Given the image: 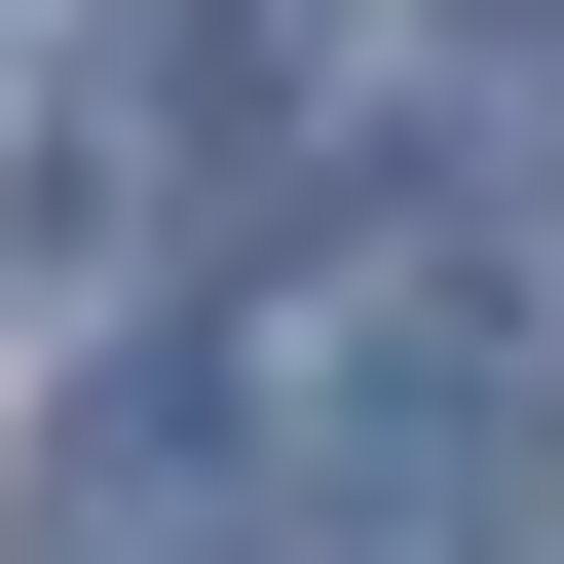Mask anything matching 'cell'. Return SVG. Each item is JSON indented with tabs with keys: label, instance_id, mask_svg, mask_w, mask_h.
I'll return each mask as SVG.
<instances>
[{
	"label": "cell",
	"instance_id": "6da1fadb",
	"mask_svg": "<svg viewBox=\"0 0 564 564\" xmlns=\"http://www.w3.org/2000/svg\"><path fill=\"white\" fill-rule=\"evenodd\" d=\"M39 263H76V113H0V302H39Z\"/></svg>",
	"mask_w": 564,
	"mask_h": 564
}]
</instances>
